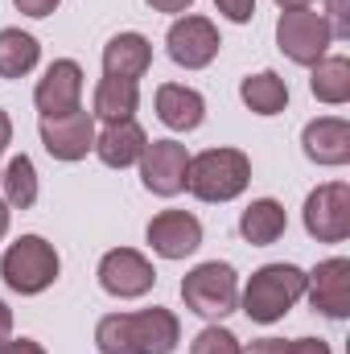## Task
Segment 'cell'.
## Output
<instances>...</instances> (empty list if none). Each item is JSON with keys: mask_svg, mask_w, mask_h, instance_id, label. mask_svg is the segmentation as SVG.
Wrapping results in <instances>:
<instances>
[{"mask_svg": "<svg viewBox=\"0 0 350 354\" xmlns=\"http://www.w3.org/2000/svg\"><path fill=\"white\" fill-rule=\"evenodd\" d=\"M0 354H46V351H42V342H33V338H8V342L0 346Z\"/></svg>", "mask_w": 350, "mask_h": 354, "instance_id": "obj_30", "label": "cell"}, {"mask_svg": "<svg viewBox=\"0 0 350 354\" xmlns=\"http://www.w3.org/2000/svg\"><path fill=\"white\" fill-rule=\"evenodd\" d=\"M42 145L54 161H83L95 149V115L75 107L66 115H42Z\"/></svg>", "mask_w": 350, "mask_h": 354, "instance_id": "obj_8", "label": "cell"}, {"mask_svg": "<svg viewBox=\"0 0 350 354\" xmlns=\"http://www.w3.org/2000/svg\"><path fill=\"white\" fill-rule=\"evenodd\" d=\"M149 248L161 260H185L202 248V223L190 210H161L149 223Z\"/></svg>", "mask_w": 350, "mask_h": 354, "instance_id": "obj_13", "label": "cell"}, {"mask_svg": "<svg viewBox=\"0 0 350 354\" xmlns=\"http://www.w3.org/2000/svg\"><path fill=\"white\" fill-rule=\"evenodd\" d=\"M17 4V12H25V17H50L54 8H58V0H12Z\"/></svg>", "mask_w": 350, "mask_h": 354, "instance_id": "obj_28", "label": "cell"}, {"mask_svg": "<svg viewBox=\"0 0 350 354\" xmlns=\"http://www.w3.org/2000/svg\"><path fill=\"white\" fill-rule=\"evenodd\" d=\"M181 301L190 313L206 317V322H223L227 313L239 309V280H235V268L231 264H198L194 272H185L181 280Z\"/></svg>", "mask_w": 350, "mask_h": 354, "instance_id": "obj_5", "label": "cell"}, {"mask_svg": "<svg viewBox=\"0 0 350 354\" xmlns=\"http://www.w3.org/2000/svg\"><path fill=\"white\" fill-rule=\"evenodd\" d=\"M305 231L317 243H342L350 235V185L326 181L305 198Z\"/></svg>", "mask_w": 350, "mask_h": 354, "instance_id": "obj_7", "label": "cell"}, {"mask_svg": "<svg viewBox=\"0 0 350 354\" xmlns=\"http://www.w3.org/2000/svg\"><path fill=\"white\" fill-rule=\"evenodd\" d=\"M0 181H4V202H8V210H29V206L37 202V169H33V161H29L25 153L4 165Z\"/></svg>", "mask_w": 350, "mask_h": 354, "instance_id": "obj_24", "label": "cell"}, {"mask_svg": "<svg viewBox=\"0 0 350 354\" xmlns=\"http://www.w3.org/2000/svg\"><path fill=\"white\" fill-rule=\"evenodd\" d=\"M276 4H280V8H309L313 0H276Z\"/></svg>", "mask_w": 350, "mask_h": 354, "instance_id": "obj_35", "label": "cell"}, {"mask_svg": "<svg viewBox=\"0 0 350 354\" xmlns=\"http://www.w3.org/2000/svg\"><path fill=\"white\" fill-rule=\"evenodd\" d=\"M42 58V46L33 33H21V29H0V79H21L37 66Z\"/></svg>", "mask_w": 350, "mask_h": 354, "instance_id": "obj_22", "label": "cell"}, {"mask_svg": "<svg viewBox=\"0 0 350 354\" xmlns=\"http://www.w3.org/2000/svg\"><path fill=\"white\" fill-rule=\"evenodd\" d=\"M239 99H243L256 115H280V111L288 107V87H284L280 75L260 71V75H248V79L239 83Z\"/></svg>", "mask_w": 350, "mask_h": 354, "instance_id": "obj_21", "label": "cell"}, {"mask_svg": "<svg viewBox=\"0 0 350 354\" xmlns=\"http://www.w3.org/2000/svg\"><path fill=\"white\" fill-rule=\"evenodd\" d=\"M136 107H140V87L132 79H99L91 115H99L103 124H116V120H132Z\"/></svg>", "mask_w": 350, "mask_h": 354, "instance_id": "obj_20", "label": "cell"}, {"mask_svg": "<svg viewBox=\"0 0 350 354\" xmlns=\"http://www.w3.org/2000/svg\"><path fill=\"white\" fill-rule=\"evenodd\" d=\"M284 354H330V346L322 338H297V342H288Z\"/></svg>", "mask_w": 350, "mask_h": 354, "instance_id": "obj_29", "label": "cell"}, {"mask_svg": "<svg viewBox=\"0 0 350 354\" xmlns=\"http://www.w3.org/2000/svg\"><path fill=\"white\" fill-rule=\"evenodd\" d=\"M301 149L313 165H347L350 161V124L338 115H322L313 124H305L301 132Z\"/></svg>", "mask_w": 350, "mask_h": 354, "instance_id": "obj_15", "label": "cell"}, {"mask_svg": "<svg viewBox=\"0 0 350 354\" xmlns=\"http://www.w3.org/2000/svg\"><path fill=\"white\" fill-rule=\"evenodd\" d=\"M330 25L326 17L309 4V8H284L280 21H276V46L288 62L297 66H317L330 50Z\"/></svg>", "mask_w": 350, "mask_h": 354, "instance_id": "obj_6", "label": "cell"}, {"mask_svg": "<svg viewBox=\"0 0 350 354\" xmlns=\"http://www.w3.org/2000/svg\"><path fill=\"white\" fill-rule=\"evenodd\" d=\"M157 115H161V124L174 128V132H194V128L206 120V99L194 87L165 83V87H157Z\"/></svg>", "mask_w": 350, "mask_h": 354, "instance_id": "obj_18", "label": "cell"}, {"mask_svg": "<svg viewBox=\"0 0 350 354\" xmlns=\"http://www.w3.org/2000/svg\"><path fill=\"white\" fill-rule=\"evenodd\" d=\"M248 181H252V161L239 149H206L190 157L185 169V189L198 202H231L248 189Z\"/></svg>", "mask_w": 350, "mask_h": 354, "instance_id": "obj_2", "label": "cell"}, {"mask_svg": "<svg viewBox=\"0 0 350 354\" xmlns=\"http://www.w3.org/2000/svg\"><path fill=\"white\" fill-rule=\"evenodd\" d=\"M284 227H288V214H284V206H280L276 198H256V202L239 214V235H243L252 248L276 243V239L284 235Z\"/></svg>", "mask_w": 350, "mask_h": 354, "instance_id": "obj_19", "label": "cell"}, {"mask_svg": "<svg viewBox=\"0 0 350 354\" xmlns=\"http://www.w3.org/2000/svg\"><path fill=\"white\" fill-rule=\"evenodd\" d=\"M219 29H214V21H206V17H177L174 25H169V33H165V50H169V58H174L177 66H185V71H202V66H210L214 62V54H219Z\"/></svg>", "mask_w": 350, "mask_h": 354, "instance_id": "obj_9", "label": "cell"}, {"mask_svg": "<svg viewBox=\"0 0 350 354\" xmlns=\"http://www.w3.org/2000/svg\"><path fill=\"white\" fill-rule=\"evenodd\" d=\"M214 8H219L227 21H235V25H248V21L256 17V0H214Z\"/></svg>", "mask_w": 350, "mask_h": 354, "instance_id": "obj_27", "label": "cell"}, {"mask_svg": "<svg viewBox=\"0 0 350 354\" xmlns=\"http://www.w3.org/2000/svg\"><path fill=\"white\" fill-rule=\"evenodd\" d=\"M99 354H174L181 326L169 309L153 305L140 313H107L95 326Z\"/></svg>", "mask_w": 350, "mask_h": 354, "instance_id": "obj_1", "label": "cell"}, {"mask_svg": "<svg viewBox=\"0 0 350 354\" xmlns=\"http://www.w3.org/2000/svg\"><path fill=\"white\" fill-rule=\"evenodd\" d=\"M8 338H12V309L0 301V346H4Z\"/></svg>", "mask_w": 350, "mask_h": 354, "instance_id": "obj_33", "label": "cell"}, {"mask_svg": "<svg viewBox=\"0 0 350 354\" xmlns=\"http://www.w3.org/2000/svg\"><path fill=\"white\" fill-rule=\"evenodd\" d=\"M284 351H288L284 338H260V342H252L248 351H239V354H284Z\"/></svg>", "mask_w": 350, "mask_h": 354, "instance_id": "obj_31", "label": "cell"}, {"mask_svg": "<svg viewBox=\"0 0 350 354\" xmlns=\"http://www.w3.org/2000/svg\"><path fill=\"white\" fill-rule=\"evenodd\" d=\"M301 297H305V272H301V268L297 264H264L260 272H252V280H248L239 305H243V313H248L252 322L272 326V322H280Z\"/></svg>", "mask_w": 350, "mask_h": 354, "instance_id": "obj_3", "label": "cell"}, {"mask_svg": "<svg viewBox=\"0 0 350 354\" xmlns=\"http://www.w3.org/2000/svg\"><path fill=\"white\" fill-rule=\"evenodd\" d=\"M153 66V46L145 33H116L103 46V75L107 79H145Z\"/></svg>", "mask_w": 350, "mask_h": 354, "instance_id": "obj_16", "label": "cell"}, {"mask_svg": "<svg viewBox=\"0 0 350 354\" xmlns=\"http://www.w3.org/2000/svg\"><path fill=\"white\" fill-rule=\"evenodd\" d=\"M8 140H12V120L8 111H0V149H8Z\"/></svg>", "mask_w": 350, "mask_h": 354, "instance_id": "obj_34", "label": "cell"}, {"mask_svg": "<svg viewBox=\"0 0 350 354\" xmlns=\"http://www.w3.org/2000/svg\"><path fill=\"white\" fill-rule=\"evenodd\" d=\"M149 8H157V12H185L194 0H145Z\"/></svg>", "mask_w": 350, "mask_h": 354, "instance_id": "obj_32", "label": "cell"}, {"mask_svg": "<svg viewBox=\"0 0 350 354\" xmlns=\"http://www.w3.org/2000/svg\"><path fill=\"white\" fill-rule=\"evenodd\" d=\"M83 99V66L71 62V58H58L50 62V71L42 75V83L33 91V103L42 115H66L75 111Z\"/></svg>", "mask_w": 350, "mask_h": 354, "instance_id": "obj_14", "label": "cell"}, {"mask_svg": "<svg viewBox=\"0 0 350 354\" xmlns=\"http://www.w3.org/2000/svg\"><path fill=\"white\" fill-rule=\"evenodd\" d=\"M239 338L231 334V330H223V326H206L194 342H190V354H239Z\"/></svg>", "mask_w": 350, "mask_h": 354, "instance_id": "obj_25", "label": "cell"}, {"mask_svg": "<svg viewBox=\"0 0 350 354\" xmlns=\"http://www.w3.org/2000/svg\"><path fill=\"white\" fill-rule=\"evenodd\" d=\"M309 91L322 99V103H347L350 99V58L334 54V58H322L313 66V79H309Z\"/></svg>", "mask_w": 350, "mask_h": 354, "instance_id": "obj_23", "label": "cell"}, {"mask_svg": "<svg viewBox=\"0 0 350 354\" xmlns=\"http://www.w3.org/2000/svg\"><path fill=\"white\" fill-rule=\"evenodd\" d=\"M149 136L136 120H116V124H103V132L95 136V153L107 169H128L140 161Z\"/></svg>", "mask_w": 350, "mask_h": 354, "instance_id": "obj_17", "label": "cell"}, {"mask_svg": "<svg viewBox=\"0 0 350 354\" xmlns=\"http://www.w3.org/2000/svg\"><path fill=\"white\" fill-rule=\"evenodd\" d=\"M58 252H54V243H46L42 235H21L8 252H4V260H0V276H4V284L12 288V292H21V297H37V292H46L54 280H58Z\"/></svg>", "mask_w": 350, "mask_h": 354, "instance_id": "obj_4", "label": "cell"}, {"mask_svg": "<svg viewBox=\"0 0 350 354\" xmlns=\"http://www.w3.org/2000/svg\"><path fill=\"white\" fill-rule=\"evenodd\" d=\"M99 284H103V292H111L120 301H136V297H145L157 284V272L140 252L116 248V252H107L99 260Z\"/></svg>", "mask_w": 350, "mask_h": 354, "instance_id": "obj_11", "label": "cell"}, {"mask_svg": "<svg viewBox=\"0 0 350 354\" xmlns=\"http://www.w3.org/2000/svg\"><path fill=\"white\" fill-rule=\"evenodd\" d=\"M185 169H190V153H185V145H177V140H153V145H145V153H140V181H145V189L157 194V198L181 194V189H185Z\"/></svg>", "mask_w": 350, "mask_h": 354, "instance_id": "obj_10", "label": "cell"}, {"mask_svg": "<svg viewBox=\"0 0 350 354\" xmlns=\"http://www.w3.org/2000/svg\"><path fill=\"white\" fill-rule=\"evenodd\" d=\"M305 292H309V305L334 322H342L350 313V260L334 256V260H322L305 276Z\"/></svg>", "mask_w": 350, "mask_h": 354, "instance_id": "obj_12", "label": "cell"}, {"mask_svg": "<svg viewBox=\"0 0 350 354\" xmlns=\"http://www.w3.org/2000/svg\"><path fill=\"white\" fill-rule=\"evenodd\" d=\"M4 231H8V202H0V239H4Z\"/></svg>", "mask_w": 350, "mask_h": 354, "instance_id": "obj_36", "label": "cell"}, {"mask_svg": "<svg viewBox=\"0 0 350 354\" xmlns=\"http://www.w3.org/2000/svg\"><path fill=\"white\" fill-rule=\"evenodd\" d=\"M322 17H326V25H330V37H334V41H347L350 37V0H330Z\"/></svg>", "mask_w": 350, "mask_h": 354, "instance_id": "obj_26", "label": "cell"}]
</instances>
